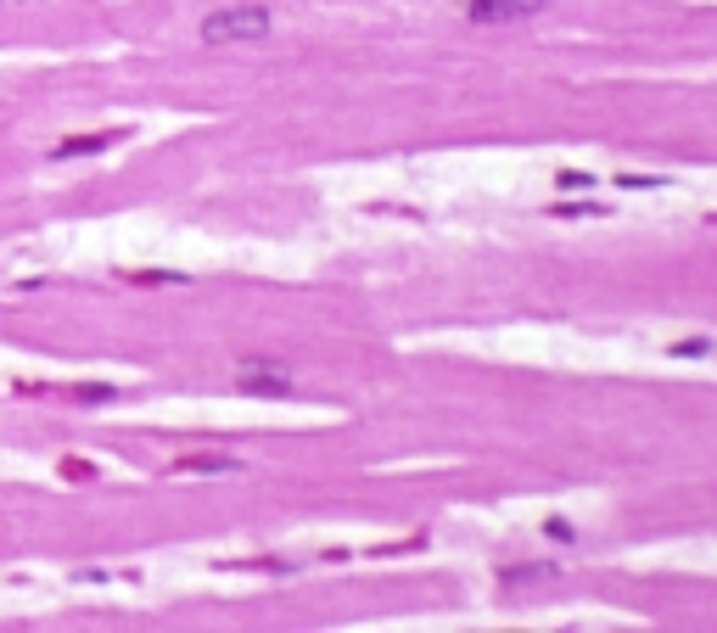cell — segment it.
<instances>
[{"label": "cell", "instance_id": "cell-1", "mask_svg": "<svg viewBox=\"0 0 717 633\" xmlns=\"http://www.w3.org/2000/svg\"><path fill=\"white\" fill-rule=\"evenodd\" d=\"M275 17L258 0H241V6H225V12L202 17V45H241V40H269Z\"/></svg>", "mask_w": 717, "mask_h": 633}, {"label": "cell", "instance_id": "cell-2", "mask_svg": "<svg viewBox=\"0 0 717 633\" xmlns=\"http://www.w3.org/2000/svg\"><path fill=\"white\" fill-rule=\"evenodd\" d=\"M236 393L241 398H292V365L269 359V353H241Z\"/></svg>", "mask_w": 717, "mask_h": 633}, {"label": "cell", "instance_id": "cell-3", "mask_svg": "<svg viewBox=\"0 0 717 633\" xmlns=\"http://www.w3.org/2000/svg\"><path fill=\"white\" fill-rule=\"evenodd\" d=\"M555 0H465L471 23H527V17L549 12Z\"/></svg>", "mask_w": 717, "mask_h": 633}, {"label": "cell", "instance_id": "cell-4", "mask_svg": "<svg viewBox=\"0 0 717 633\" xmlns=\"http://www.w3.org/2000/svg\"><path fill=\"white\" fill-rule=\"evenodd\" d=\"M241 460H230V454H185V460H174V477H236Z\"/></svg>", "mask_w": 717, "mask_h": 633}, {"label": "cell", "instance_id": "cell-5", "mask_svg": "<svg viewBox=\"0 0 717 633\" xmlns=\"http://www.w3.org/2000/svg\"><path fill=\"white\" fill-rule=\"evenodd\" d=\"M118 141V129H101V135H68V141H57L51 146V157H96V152H107V146Z\"/></svg>", "mask_w": 717, "mask_h": 633}, {"label": "cell", "instance_id": "cell-6", "mask_svg": "<svg viewBox=\"0 0 717 633\" xmlns=\"http://www.w3.org/2000/svg\"><path fill=\"white\" fill-rule=\"evenodd\" d=\"M129 281L135 286H185L180 269H129Z\"/></svg>", "mask_w": 717, "mask_h": 633}, {"label": "cell", "instance_id": "cell-7", "mask_svg": "<svg viewBox=\"0 0 717 633\" xmlns=\"http://www.w3.org/2000/svg\"><path fill=\"white\" fill-rule=\"evenodd\" d=\"M499 577H505L510 589H521V583H544V577H555V566H505Z\"/></svg>", "mask_w": 717, "mask_h": 633}, {"label": "cell", "instance_id": "cell-8", "mask_svg": "<svg viewBox=\"0 0 717 633\" xmlns=\"http://www.w3.org/2000/svg\"><path fill=\"white\" fill-rule=\"evenodd\" d=\"M544 533L555 538V544H577V527H572L566 516H549V521H544Z\"/></svg>", "mask_w": 717, "mask_h": 633}, {"label": "cell", "instance_id": "cell-9", "mask_svg": "<svg viewBox=\"0 0 717 633\" xmlns=\"http://www.w3.org/2000/svg\"><path fill=\"white\" fill-rule=\"evenodd\" d=\"M555 185H561V191H589L594 174H583V169H561V174H555Z\"/></svg>", "mask_w": 717, "mask_h": 633}, {"label": "cell", "instance_id": "cell-10", "mask_svg": "<svg viewBox=\"0 0 717 633\" xmlns=\"http://www.w3.org/2000/svg\"><path fill=\"white\" fill-rule=\"evenodd\" d=\"M678 359H706V353H712V342H706V337H689V342H678Z\"/></svg>", "mask_w": 717, "mask_h": 633}, {"label": "cell", "instance_id": "cell-11", "mask_svg": "<svg viewBox=\"0 0 717 633\" xmlns=\"http://www.w3.org/2000/svg\"><path fill=\"white\" fill-rule=\"evenodd\" d=\"M656 174H622V191H656Z\"/></svg>", "mask_w": 717, "mask_h": 633}, {"label": "cell", "instance_id": "cell-12", "mask_svg": "<svg viewBox=\"0 0 717 633\" xmlns=\"http://www.w3.org/2000/svg\"><path fill=\"white\" fill-rule=\"evenodd\" d=\"M0 6H6V0H0Z\"/></svg>", "mask_w": 717, "mask_h": 633}]
</instances>
